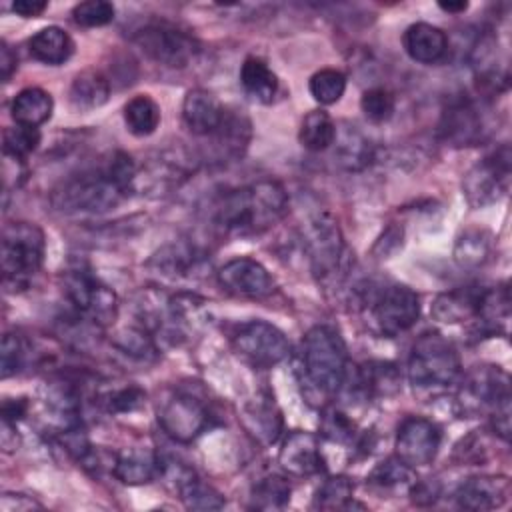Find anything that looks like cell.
<instances>
[{
	"label": "cell",
	"mask_w": 512,
	"mask_h": 512,
	"mask_svg": "<svg viewBox=\"0 0 512 512\" xmlns=\"http://www.w3.org/2000/svg\"><path fill=\"white\" fill-rule=\"evenodd\" d=\"M288 212V194L278 180H258L226 192L214 206L216 226L234 236L262 234Z\"/></svg>",
	"instance_id": "1"
},
{
	"label": "cell",
	"mask_w": 512,
	"mask_h": 512,
	"mask_svg": "<svg viewBox=\"0 0 512 512\" xmlns=\"http://www.w3.org/2000/svg\"><path fill=\"white\" fill-rule=\"evenodd\" d=\"M304 382L322 396L342 390L348 372V352L342 336L330 326H312L300 346Z\"/></svg>",
	"instance_id": "2"
},
{
	"label": "cell",
	"mask_w": 512,
	"mask_h": 512,
	"mask_svg": "<svg viewBox=\"0 0 512 512\" xmlns=\"http://www.w3.org/2000/svg\"><path fill=\"white\" fill-rule=\"evenodd\" d=\"M130 190L104 166L84 170L64 180L52 194V204L62 212H106L118 206Z\"/></svg>",
	"instance_id": "3"
},
{
	"label": "cell",
	"mask_w": 512,
	"mask_h": 512,
	"mask_svg": "<svg viewBox=\"0 0 512 512\" xmlns=\"http://www.w3.org/2000/svg\"><path fill=\"white\" fill-rule=\"evenodd\" d=\"M462 364L454 344L438 332L422 334L408 358V380L414 388H442L456 382Z\"/></svg>",
	"instance_id": "4"
},
{
	"label": "cell",
	"mask_w": 512,
	"mask_h": 512,
	"mask_svg": "<svg viewBox=\"0 0 512 512\" xmlns=\"http://www.w3.org/2000/svg\"><path fill=\"white\" fill-rule=\"evenodd\" d=\"M46 240L40 226L34 222H10L2 230V274L4 284L26 286V282L40 270L44 260Z\"/></svg>",
	"instance_id": "5"
},
{
	"label": "cell",
	"mask_w": 512,
	"mask_h": 512,
	"mask_svg": "<svg viewBox=\"0 0 512 512\" xmlns=\"http://www.w3.org/2000/svg\"><path fill=\"white\" fill-rule=\"evenodd\" d=\"M132 42L146 58L166 68H184L200 52V42L192 34L166 20L144 24L134 32Z\"/></svg>",
	"instance_id": "6"
},
{
	"label": "cell",
	"mask_w": 512,
	"mask_h": 512,
	"mask_svg": "<svg viewBox=\"0 0 512 512\" xmlns=\"http://www.w3.org/2000/svg\"><path fill=\"white\" fill-rule=\"evenodd\" d=\"M64 294L78 316L94 326H108L118 316V296L86 270H68L62 278Z\"/></svg>",
	"instance_id": "7"
},
{
	"label": "cell",
	"mask_w": 512,
	"mask_h": 512,
	"mask_svg": "<svg viewBox=\"0 0 512 512\" xmlns=\"http://www.w3.org/2000/svg\"><path fill=\"white\" fill-rule=\"evenodd\" d=\"M512 152L508 144H502L492 154L474 164L462 178V194L472 208H484L498 202L510 182Z\"/></svg>",
	"instance_id": "8"
},
{
	"label": "cell",
	"mask_w": 512,
	"mask_h": 512,
	"mask_svg": "<svg viewBox=\"0 0 512 512\" xmlns=\"http://www.w3.org/2000/svg\"><path fill=\"white\" fill-rule=\"evenodd\" d=\"M232 348L254 368H272L290 354V342L284 332L266 320L240 324L232 336Z\"/></svg>",
	"instance_id": "9"
},
{
	"label": "cell",
	"mask_w": 512,
	"mask_h": 512,
	"mask_svg": "<svg viewBox=\"0 0 512 512\" xmlns=\"http://www.w3.org/2000/svg\"><path fill=\"white\" fill-rule=\"evenodd\" d=\"M158 424L176 442L188 444L210 426L206 404L190 392L176 390L158 404Z\"/></svg>",
	"instance_id": "10"
},
{
	"label": "cell",
	"mask_w": 512,
	"mask_h": 512,
	"mask_svg": "<svg viewBox=\"0 0 512 512\" xmlns=\"http://www.w3.org/2000/svg\"><path fill=\"white\" fill-rule=\"evenodd\" d=\"M306 248L312 270L318 278L326 280L338 272L344 256V240L332 214L320 212L310 218L306 228Z\"/></svg>",
	"instance_id": "11"
},
{
	"label": "cell",
	"mask_w": 512,
	"mask_h": 512,
	"mask_svg": "<svg viewBox=\"0 0 512 512\" xmlns=\"http://www.w3.org/2000/svg\"><path fill=\"white\" fill-rule=\"evenodd\" d=\"M372 316L378 330L394 338L410 330L420 318V296L404 284H390L376 298Z\"/></svg>",
	"instance_id": "12"
},
{
	"label": "cell",
	"mask_w": 512,
	"mask_h": 512,
	"mask_svg": "<svg viewBox=\"0 0 512 512\" xmlns=\"http://www.w3.org/2000/svg\"><path fill=\"white\" fill-rule=\"evenodd\" d=\"M460 404L464 412H478L482 408L510 406V378L498 366H476L464 380L460 390Z\"/></svg>",
	"instance_id": "13"
},
{
	"label": "cell",
	"mask_w": 512,
	"mask_h": 512,
	"mask_svg": "<svg viewBox=\"0 0 512 512\" xmlns=\"http://www.w3.org/2000/svg\"><path fill=\"white\" fill-rule=\"evenodd\" d=\"M440 428L422 416H408L396 432V456L412 468L430 464L440 448Z\"/></svg>",
	"instance_id": "14"
},
{
	"label": "cell",
	"mask_w": 512,
	"mask_h": 512,
	"mask_svg": "<svg viewBox=\"0 0 512 512\" xmlns=\"http://www.w3.org/2000/svg\"><path fill=\"white\" fill-rule=\"evenodd\" d=\"M218 284L222 290H226L232 296L238 298H252V300H262L270 296L276 288L274 278L270 272L254 258L240 256L230 262H226L218 272H216Z\"/></svg>",
	"instance_id": "15"
},
{
	"label": "cell",
	"mask_w": 512,
	"mask_h": 512,
	"mask_svg": "<svg viewBox=\"0 0 512 512\" xmlns=\"http://www.w3.org/2000/svg\"><path fill=\"white\" fill-rule=\"evenodd\" d=\"M436 130L442 142L454 148H462L478 144L484 138L486 128L480 108L468 98H458L442 110Z\"/></svg>",
	"instance_id": "16"
},
{
	"label": "cell",
	"mask_w": 512,
	"mask_h": 512,
	"mask_svg": "<svg viewBox=\"0 0 512 512\" xmlns=\"http://www.w3.org/2000/svg\"><path fill=\"white\" fill-rule=\"evenodd\" d=\"M278 462L284 472L298 478L324 472V456L320 452L318 436L304 430L290 432L282 442Z\"/></svg>",
	"instance_id": "17"
},
{
	"label": "cell",
	"mask_w": 512,
	"mask_h": 512,
	"mask_svg": "<svg viewBox=\"0 0 512 512\" xmlns=\"http://www.w3.org/2000/svg\"><path fill=\"white\" fill-rule=\"evenodd\" d=\"M456 504L462 510L486 512L500 508L510 498V480L506 476H472L456 490Z\"/></svg>",
	"instance_id": "18"
},
{
	"label": "cell",
	"mask_w": 512,
	"mask_h": 512,
	"mask_svg": "<svg viewBox=\"0 0 512 512\" xmlns=\"http://www.w3.org/2000/svg\"><path fill=\"white\" fill-rule=\"evenodd\" d=\"M224 114V106L212 92L204 88H194L186 92L182 102V120L192 134L212 136L222 124Z\"/></svg>",
	"instance_id": "19"
},
{
	"label": "cell",
	"mask_w": 512,
	"mask_h": 512,
	"mask_svg": "<svg viewBox=\"0 0 512 512\" xmlns=\"http://www.w3.org/2000/svg\"><path fill=\"white\" fill-rule=\"evenodd\" d=\"M402 44L406 54L420 64H436L448 52V36L442 28L428 22L410 24L404 30Z\"/></svg>",
	"instance_id": "20"
},
{
	"label": "cell",
	"mask_w": 512,
	"mask_h": 512,
	"mask_svg": "<svg viewBox=\"0 0 512 512\" xmlns=\"http://www.w3.org/2000/svg\"><path fill=\"white\" fill-rule=\"evenodd\" d=\"M160 470L158 454L150 448H124L112 458V474L128 486H140L154 480Z\"/></svg>",
	"instance_id": "21"
},
{
	"label": "cell",
	"mask_w": 512,
	"mask_h": 512,
	"mask_svg": "<svg viewBox=\"0 0 512 512\" xmlns=\"http://www.w3.org/2000/svg\"><path fill=\"white\" fill-rule=\"evenodd\" d=\"M246 430L262 444H274L282 432V414L270 396H256L248 400L242 410Z\"/></svg>",
	"instance_id": "22"
},
{
	"label": "cell",
	"mask_w": 512,
	"mask_h": 512,
	"mask_svg": "<svg viewBox=\"0 0 512 512\" xmlns=\"http://www.w3.org/2000/svg\"><path fill=\"white\" fill-rule=\"evenodd\" d=\"M332 146L334 160L348 172L364 170L374 158V148L370 140L348 122H342L340 128L336 126V138Z\"/></svg>",
	"instance_id": "23"
},
{
	"label": "cell",
	"mask_w": 512,
	"mask_h": 512,
	"mask_svg": "<svg viewBox=\"0 0 512 512\" xmlns=\"http://www.w3.org/2000/svg\"><path fill=\"white\" fill-rule=\"evenodd\" d=\"M28 50H30L32 58H36L38 62H44L50 66H60L72 56L74 42L64 28L46 26L30 36Z\"/></svg>",
	"instance_id": "24"
},
{
	"label": "cell",
	"mask_w": 512,
	"mask_h": 512,
	"mask_svg": "<svg viewBox=\"0 0 512 512\" xmlns=\"http://www.w3.org/2000/svg\"><path fill=\"white\" fill-rule=\"evenodd\" d=\"M52 110H54L52 96L38 86H28L20 90L10 104V114L14 122L22 126H32V128H38L40 124H44L52 116Z\"/></svg>",
	"instance_id": "25"
},
{
	"label": "cell",
	"mask_w": 512,
	"mask_h": 512,
	"mask_svg": "<svg viewBox=\"0 0 512 512\" xmlns=\"http://www.w3.org/2000/svg\"><path fill=\"white\" fill-rule=\"evenodd\" d=\"M240 84L244 92L260 102L270 104L278 92V78L272 68L258 56H248L240 68Z\"/></svg>",
	"instance_id": "26"
},
{
	"label": "cell",
	"mask_w": 512,
	"mask_h": 512,
	"mask_svg": "<svg viewBox=\"0 0 512 512\" xmlns=\"http://www.w3.org/2000/svg\"><path fill=\"white\" fill-rule=\"evenodd\" d=\"M70 104L80 110L88 112L94 108H100L110 98V82L108 78L98 70H84L76 74L70 86Z\"/></svg>",
	"instance_id": "27"
},
{
	"label": "cell",
	"mask_w": 512,
	"mask_h": 512,
	"mask_svg": "<svg viewBox=\"0 0 512 512\" xmlns=\"http://www.w3.org/2000/svg\"><path fill=\"white\" fill-rule=\"evenodd\" d=\"M480 294H482V290H476V288L440 294L432 304V314L436 320L448 322V324L476 318Z\"/></svg>",
	"instance_id": "28"
},
{
	"label": "cell",
	"mask_w": 512,
	"mask_h": 512,
	"mask_svg": "<svg viewBox=\"0 0 512 512\" xmlns=\"http://www.w3.org/2000/svg\"><path fill=\"white\" fill-rule=\"evenodd\" d=\"M492 234L488 230L470 228L464 230L454 244V260L462 268H478L490 260L492 254Z\"/></svg>",
	"instance_id": "29"
},
{
	"label": "cell",
	"mask_w": 512,
	"mask_h": 512,
	"mask_svg": "<svg viewBox=\"0 0 512 512\" xmlns=\"http://www.w3.org/2000/svg\"><path fill=\"white\" fill-rule=\"evenodd\" d=\"M356 390L364 394H394L400 388V374L394 364L370 362L356 370L354 374Z\"/></svg>",
	"instance_id": "30"
},
{
	"label": "cell",
	"mask_w": 512,
	"mask_h": 512,
	"mask_svg": "<svg viewBox=\"0 0 512 512\" xmlns=\"http://www.w3.org/2000/svg\"><path fill=\"white\" fill-rule=\"evenodd\" d=\"M300 144L310 152H324L334 144L336 138V124L332 116L324 110H310L298 132Z\"/></svg>",
	"instance_id": "31"
},
{
	"label": "cell",
	"mask_w": 512,
	"mask_h": 512,
	"mask_svg": "<svg viewBox=\"0 0 512 512\" xmlns=\"http://www.w3.org/2000/svg\"><path fill=\"white\" fill-rule=\"evenodd\" d=\"M124 124L138 138L150 136L160 124V106L148 94H138L124 106Z\"/></svg>",
	"instance_id": "32"
},
{
	"label": "cell",
	"mask_w": 512,
	"mask_h": 512,
	"mask_svg": "<svg viewBox=\"0 0 512 512\" xmlns=\"http://www.w3.org/2000/svg\"><path fill=\"white\" fill-rule=\"evenodd\" d=\"M210 138H214V144L218 146V150L222 154L238 158V156H242V152L250 140V122L242 114L226 112L222 124Z\"/></svg>",
	"instance_id": "33"
},
{
	"label": "cell",
	"mask_w": 512,
	"mask_h": 512,
	"mask_svg": "<svg viewBox=\"0 0 512 512\" xmlns=\"http://www.w3.org/2000/svg\"><path fill=\"white\" fill-rule=\"evenodd\" d=\"M290 502V484L282 476L260 478L250 492V508L280 510Z\"/></svg>",
	"instance_id": "34"
},
{
	"label": "cell",
	"mask_w": 512,
	"mask_h": 512,
	"mask_svg": "<svg viewBox=\"0 0 512 512\" xmlns=\"http://www.w3.org/2000/svg\"><path fill=\"white\" fill-rule=\"evenodd\" d=\"M176 490L188 510H220L226 504L224 496L214 486L202 482L196 474L186 478Z\"/></svg>",
	"instance_id": "35"
},
{
	"label": "cell",
	"mask_w": 512,
	"mask_h": 512,
	"mask_svg": "<svg viewBox=\"0 0 512 512\" xmlns=\"http://www.w3.org/2000/svg\"><path fill=\"white\" fill-rule=\"evenodd\" d=\"M354 484L348 476H330L326 478L312 500V508L316 510H346L354 500Z\"/></svg>",
	"instance_id": "36"
},
{
	"label": "cell",
	"mask_w": 512,
	"mask_h": 512,
	"mask_svg": "<svg viewBox=\"0 0 512 512\" xmlns=\"http://www.w3.org/2000/svg\"><path fill=\"white\" fill-rule=\"evenodd\" d=\"M308 90L316 102L336 104L346 90V76L336 68H322L310 76Z\"/></svg>",
	"instance_id": "37"
},
{
	"label": "cell",
	"mask_w": 512,
	"mask_h": 512,
	"mask_svg": "<svg viewBox=\"0 0 512 512\" xmlns=\"http://www.w3.org/2000/svg\"><path fill=\"white\" fill-rule=\"evenodd\" d=\"M40 144V132L32 126H10L2 132V154L14 160H24Z\"/></svg>",
	"instance_id": "38"
},
{
	"label": "cell",
	"mask_w": 512,
	"mask_h": 512,
	"mask_svg": "<svg viewBox=\"0 0 512 512\" xmlns=\"http://www.w3.org/2000/svg\"><path fill=\"white\" fill-rule=\"evenodd\" d=\"M154 262L162 270V274L186 276L190 270H196L200 264V256L194 248L188 246H166L154 256Z\"/></svg>",
	"instance_id": "39"
},
{
	"label": "cell",
	"mask_w": 512,
	"mask_h": 512,
	"mask_svg": "<svg viewBox=\"0 0 512 512\" xmlns=\"http://www.w3.org/2000/svg\"><path fill=\"white\" fill-rule=\"evenodd\" d=\"M114 346L130 358H138V360L156 358V344H154L150 332L140 326H130V328H124L122 332H118L114 338Z\"/></svg>",
	"instance_id": "40"
},
{
	"label": "cell",
	"mask_w": 512,
	"mask_h": 512,
	"mask_svg": "<svg viewBox=\"0 0 512 512\" xmlns=\"http://www.w3.org/2000/svg\"><path fill=\"white\" fill-rule=\"evenodd\" d=\"M414 478V468L402 462L398 456H390L376 464V468L370 472L368 482L380 486V488H392V486H406L412 484Z\"/></svg>",
	"instance_id": "41"
},
{
	"label": "cell",
	"mask_w": 512,
	"mask_h": 512,
	"mask_svg": "<svg viewBox=\"0 0 512 512\" xmlns=\"http://www.w3.org/2000/svg\"><path fill=\"white\" fill-rule=\"evenodd\" d=\"M28 342L14 332H6L0 344V372L2 378L18 374L28 360Z\"/></svg>",
	"instance_id": "42"
},
{
	"label": "cell",
	"mask_w": 512,
	"mask_h": 512,
	"mask_svg": "<svg viewBox=\"0 0 512 512\" xmlns=\"http://www.w3.org/2000/svg\"><path fill=\"white\" fill-rule=\"evenodd\" d=\"M360 108H362L364 116L370 122L382 124V122L392 118L394 108H396V100H394V94L390 90L378 86V88H370L362 94Z\"/></svg>",
	"instance_id": "43"
},
{
	"label": "cell",
	"mask_w": 512,
	"mask_h": 512,
	"mask_svg": "<svg viewBox=\"0 0 512 512\" xmlns=\"http://www.w3.org/2000/svg\"><path fill=\"white\" fill-rule=\"evenodd\" d=\"M114 4L106 0H86L72 8V18L76 24L84 28H98L106 26L114 20Z\"/></svg>",
	"instance_id": "44"
},
{
	"label": "cell",
	"mask_w": 512,
	"mask_h": 512,
	"mask_svg": "<svg viewBox=\"0 0 512 512\" xmlns=\"http://www.w3.org/2000/svg\"><path fill=\"white\" fill-rule=\"evenodd\" d=\"M354 422L338 408H330L324 412V420H322V432L326 438L334 440V442H348L354 436Z\"/></svg>",
	"instance_id": "45"
},
{
	"label": "cell",
	"mask_w": 512,
	"mask_h": 512,
	"mask_svg": "<svg viewBox=\"0 0 512 512\" xmlns=\"http://www.w3.org/2000/svg\"><path fill=\"white\" fill-rule=\"evenodd\" d=\"M144 402H146V392H142L138 386H126V388L114 390L104 400L106 410L116 412V414L132 412V410L140 408Z\"/></svg>",
	"instance_id": "46"
},
{
	"label": "cell",
	"mask_w": 512,
	"mask_h": 512,
	"mask_svg": "<svg viewBox=\"0 0 512 512\" xmlns=\"http://www.w3.org/2000/svg\"><path fill=\"white\" fill-rule=\"evenodd\" d=\"M0 510L2 512H30V510H42V504L36 502L32 496L6 492L0 496Z\"/></svg>",
	"instance_id": "47"
},
{
	"label": "cell",
	"mask_w": 512,
	"mask_h": 512,
	"mask_svg": "<svg viewBox=\"0 0 512 512\" xmlns=\"http://www.w3.org/2000/svg\"><path fill=\"white\" fill-rule=\"evenodd\" d=\"M26 410H28L26 398H8L2 404V420L16 424L20 418H24Z\"/></svg>",
	"instance_id": "48"
},
{
	"label": "cell",
	"mask_w": 512,
	"mask_h": 512,
	"mask_svg": "<svg viewBox=\"0 0 512 512\" xmlns=\"http://www.w3.org/2000/svg\"><path fill=\"white\" fill-rule=\"evenodd\" d=\"M412 500L416 504H434L438 494H440V488L432 482H412Z\"/></svg>",
	"instance_id": "49"
},
{
	"label": "cell",
	"mask_w": 512,
	"mask_h": 512,
	"mask_svg": "<svg viewBox=\"0 0 512 512\" xmlns=\"http://www.w3.org/2000/svg\"><path fill=\"white\" fill-rule=\"evenodd\" d=\"M48 8V2L44 0H16L12 2V10L22 18H36Z\"/></svg>",
	"instance_id": "50"
},
{
	"label": "cell",
	"mask_w": 512,
	"mask_h": 512,
	"mask_svg": "<svg viewBox=\"0 0 512 512\" xmlns=\"http://www.w3.org/2000/svg\"><path fill=\"white\" fill-rule=\"evenodd\" d=\"M18 68V58L14 54V50L2 42L0 46V74H2V82H8L12 78V74L16 72Z\"/></svg>",
	"instance_id": "51"
},
{
	"label": "cell",
	"mask_w": 512,
	"mask_h": 512,
	"mask_svg": "<svg viewBox=\"0 0 512 512\" xmlns=\"http://www.w3.org/2000/svg\"><path fill=\"white\" fill-rule=\"evenodd\" d=\"M438 6H440V10H444V12H452V14H460V12H464V10H468V2H464V0H452V2H438Z\"/></svg>",
	"instance_id": "52"
}]
</instances>
